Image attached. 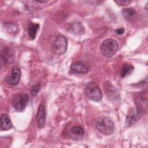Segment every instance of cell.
I'll list each match as a JSON object with an SVG mask.
<instances>
[{
  "label": "cell",
  "instance_id": "1",
  "mask_svg": "<svg viewBox=\"0 0 148 148\" xmlns=\"http://www.w3.org/2000/svg\"><path fill=\"white\" fill-rule=\"evenodd\" d=\"M95 126L100 133L105 135L112 134L115 129L113 121L107 117H99L96 121Z\"/></svg>",
  "mask_w": 148,
  "mask_h": 148
},
{
  "label": "cell",
  "instance_id": "2",
  "mask_svg": "<svg viewBox=\"0 0 148 148\" xmlns=\"http://www.w3.org/2000/svg\"><path fill=\"white\" fill-rule=\"evenodd\" d=\"M99 48L103 56L106 57H112L117 51L118 43L114 39H107L102 42Z\"/></svg>",
  "mask_w": 148,
  "mask_h": 148
},
{
  "label": "cell",
  "instance_id": "3",
  "mask_svg": "<svg viewBox=\"0 0 148 148\" xmlns=\"http://www.w3.org/2000/svg\"><path fill=\"white\" fill-rule=\"evenodd\" d=\"M68 41L65 36L62 35H58L52 43V51L57 55H61L65 53L67 49Z\"/></svg>",
  "mask_w": 148,
  "mask_h": 148
},
{
  "label": "cell",
  "instance_id": "4",
  "mask_svg": "<svg viewBox=\"0 0 148 148\" xmlns=\"http://www.w3.org/2000/svg\"><path fill=\"white\" fill-rule=\"evenodd\" d=\"M84 91L87 97L92 101L98 102L102 98V91L100 88L94 82L87 83Z\"/></svg>",
  "mask_w": 148,
  "mask_h": 148
},
{
  "label": "cell",
  "instance_id": "5",
  "mask_svg": "<svg viewBox=\"0 0 148 148\" xmlns=\"http://www.w3.org/2000/svg\"><path fill=\"white\" fill-rule=\"evenodd\" d=\"M143 110L139 108H132L128 112L125 120V124L127 127H130L134 124L142 116Z\"/></svg>",
  "mask_w": 148,
  "mask_h": 148
},
{
  "label": "cell",
  "instance_id": "6",
  "mask_svg": "<svg viewBox=\"0 0 148 148\" xmlns=\"http://www.w3.org/2000/svg\"><path fill=\"white\" fill-rule=\"evenodd\" d=\"M29 102L28 94L24 93L19 95L13 101V106L14 109L18 112H23L26 108Z\"/></svg>",
  "mask_w": 148,
  "mask_h": 148
},
{
  "label": "cell",
  "instance_id": "7",
  "mask_svg": "<svg viewBox=\"0 0 148 148\" xmlns=\"http://www.w3.org/2000/svg\"><path fill=\"white\" fill-rule=\"evenodd\" d=\"M15 58L14 51L10 47L5 46L1 51V60L5 64L12 62Z\"/></svg>",
  "mask_w": 148,
  "mask_h": 148
},
{
  "label": "cell",
  "instance_id": "8",
  "mask_svg": "<svg viewBox=\"0 0 148 148\" xmlns=\"http://www.w3.org/2000/svg\"><path fill=\"white\" fill-rule=\"evenodd\" d=\"M46 112L45 105L43 102H41L39 106L35 117L37 126L39 128H42L44 127L46 121Z\"/></svg>",
  "mask_w": 148,
  "mask_h": 148
},
{
  "label": "cell",
  "instance_id": "9",
  "mask_svg": "<svg viewBox=\"0 0 148 148\" xmlns=\"http://www.w3.org/2000/svg\"><path fill=\"white\" fill-rule=\"evenodd\" d=\"M21 78V71L20 68L17 66H14L11 71L10 76H8L5 79V81L7 83L12 85H17Z\"/></svg>",
  "mask_w": 148,
  "mask_h": 148
},
{
  "label": "cell",
  "instance_id": "10",
  "mask_svg": "<svg viewBox=\"0 0 148 148\" xmlns=\"http://www.w3.org/2000/svg\"><path fill=\"white\" fill-rule=\"evenodd\" d=\"M68 137L74 140H79L84 136V130L80 126H75L72 127L68 131Z\"/></svg>",
  "mask_w": 148,
  "mask_h": 148
},
{
  "label": "cell",
  "instance_id": "11",
  "mask_svg": "<svg viewBox=\"0 0 148 148\" xmlns=\"http://www.w3.org/2000/svg\"><path fill=\"white\" fill-rule=\"evenodd\" d=\"M71 69L75 73L83 74L86 73L88 72V68L84 63L80 61H76L71 64Z\"/></svg>",
  "mask_w": 148,
  "mask_h": 148
},
{
  "label": "cell",
  "instance_id": "12",
  "mask_svg": "<svg viewBox=\"0 0 148 148\" xmlns=\"http://www.w3.org/2000/svg\"><path fill=\"white\" fill-rule=\"evenodd\" d=\"M68 30L72 34L80 35L84 33L85 29L84 26L81 23L75 22L69 25Z\"/></svg>",
  "mask_w": 148,
  "mask_h": 148
},
{
  "label": "cell",
  "instance_id": "13",
  "mask_svg": "<svg viewBox=\"0 0 148 148\" xmlns=\"http://www.w3.org/2000/svg\"><path fill=\"white\" fill-rule=\"evenodd\" d=\"M0 128L3 131L9 130L12 128V123L10 119L5 113H3L1 116Z\"/></svg>",
  "mask_w": 148,
  "mask_h": 148
},
{
  "label": "cell",
  "instance_id": "14",
  "mask_svg": "<svg viewBox=\"0 0 148 148\" xmlns=\"http://www.w3.org/2000/svg\"><path fill=\"white\" fill-rule=\"evenodd\" d=\"M39 28V24L38 23H30L28 26V34L31 39H34L36 36L37 32Z\"/></svg>",
  "mask_w": 148,
  "mask_h": 148
},
{
  "label": "cell",
  "instance_id": "15",
  "mask_svg": "<svg viewBox=\"0 0 148 148\" xmlns=\"http://www.w3.org/2000/svg\"><path fill=\"white\" fill-rule=\"evenodd\" d=\"M134 69V68L132 65L128 64L127 63L124 64L120 70V76L122 77H125L130 75L133 72Z\"/></svg>",
  "mask_w": 148,
  "mask_h": 148
},
{
  "label": "cell",
  "instance_id": "16",
  "mask_svg": "<svg viewBox=\"0 0 148 148\" xmlns=\"http://www.w3.org/2000/svg\"><path fill=\"white\" fill-rule=\"evenodd\" d=\"M135 13V10L132 8H125L122 10V15L127 21H130L134 16Z\"/></svg>",
  "mask_w": 148,
  "mask_h": 148
},
{
  "label": "cell",
  "instance_id": "17",
  "mask_svg": "<svg viewBox=\"0 0 148 148\" xmlns=\"http://www.w3.org/2000/svg\"><path fill=\"white\" fill-rule=\"evenodd\" d=\"M40 85L38 84H35L34 85L31 90V95L32 96H35L40 91Z\"/></svg>",
  "mask_w": 148,
  "mask_h": 148
},
{
  "label": "cell",
  "instance_id": "18",
  "mask_svg": "<svg viewBox=\"0 0 148 148\" xmlns=\"http://www.w3.org/2000/svg\"><path fill=\"white\" fill-rule=\"evenodd\" d=\"M118 5L120 6H126L130 4L132 2V1L130 0H116L114 1Z\"/></svg>",
  "mask_w": 148,
  "mask_h": 148
},
{
  "label": "cell",
  "instance_id": "19",
  "mask_svg": "<svg viewBox=\"0 0 148 148\" xmlns=\"http://www.w3.org/2000/svg\"><path fill=\"white\" fill-rule=\"evenodd\" d=\"M125 31V29L124 28H119L116 30V32L118 35H122L124 34Z\"/></svg>",
  "mask_w": 148,
  "mask_h": 148
},
{
  "label": "cell",
  "instance_id": "20",
  "mask_svg": "<svg viewBox=\"0 0 148 148\" xmlns=\"http://www.w3.org/2000/svg\"><path fill=\"white\" fill-rule=\"evenodd\" d=\"M36 2H39V3H46L47 2L46 1H36Z\"/></svg>",
  "mask_w": 148,
  "mask_h": 148
}]
</instances>
